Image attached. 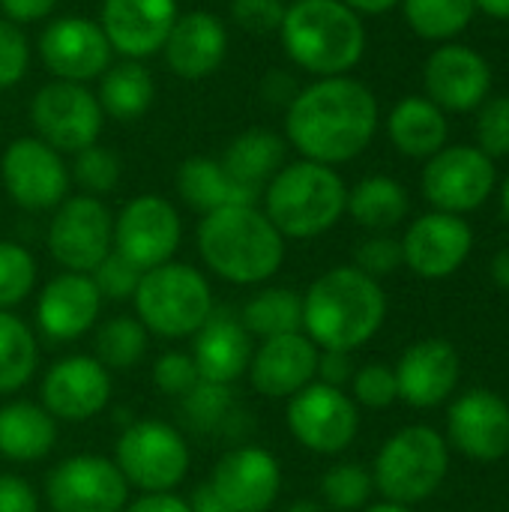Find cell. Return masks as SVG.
<instances>
[{
  "label": "cell",
  "mask_w": 509,
  "mask_h": 512,
  "mask_svg": "<svg viewBox=\"0 0 509 512\" xmlns=\"http://www.w3.org/2000/svg\"><path fill=\"white\" fill-rule=\"evenodd\" d=\"M378 120V99L363 81L351 75L315 78L285 108V141L300 159L336 168L372 144Z\"/></svg>",
  "instance_id": "6da1fadb"
},
{
  "label": "cell",
  "mask_w": 509,
  "mask_h": 512,
  "mask_svg": "<svg viewBox=\"0 0 509 512\" xmlns=\"http://www.w3.org/2000/svg\"><path fill=\"white\" fill-rule=\"evenodd\" d=\"M387 321V294L354 264L321 273L303 294V333L321 351L354 354Z\"/></svg>",
  "instance_id": "7a4b0ae2"
},
{
  "label": "cell",
  "mask_w": 509,
  "mask_h": 512,
  "mask_svg": "<svg viewBox=\"0 0 509 512\" xmlns=\"http://www.w3.org/2000/svg\"><path fill=\"white\" fill-rule=\"evenodd\" d=\"M198 252L204 267L231 285H264L285 264V237L258 204H234L201 216Z\"/></svg>",
  "instance_id": "3957f363"
},
{
  "label": "cell",
  "mask_w": 509,
  "mask_h": 512,
  "mask_svg": "<svg viewBox=\"0 0 509 512\" xmlns=\"http://www.w3.org/2000/svg\"><path fill=\"white\" fill-rule=\"evenodd\" d=\"M279 42L285 57L315 78L351 75L366 54V27L342 0H291Z\"/></svg>",
  "instance_id": "277c9868"
},
{
  "label": "cell",
  "mask_w": 509,
  "mask_h": 512,
  "mask_svg": "<svg viewBox=\"0 0 509 512\" xmlns=\"http://www.w3.org/2000/svg\"><path fill=\"white\" fill-rule=\"evenodd\" d=\"M261 198L264 216L285 240H315L345 216L348 186L336 168L297 159L276 171Z\"/></svg>",
  "instance_id": "5b68a950"
},
{
  "label": "cell",
  "mask_w": 509,
  "mask_h": 512,
  "mask_svg": "<svg viewBox=\"0 0 509 512\" xmlns=\"http://www.w3.org/2000/svg\"><path fill=\"white\" fill-rule=\"evenodd\" d=\"M132 306L144 330L162 339H192L216 309L207 276L183 261L144 270Z\"/></svg>",
  "instance_id": "8992f818"
},
{
  "label": "cell",
  "mask_w": 509,
  "mask_h": 512,
  "mask_svg": "<svg viewBox=\"0 0 509 512\" xmlns=\"http://www.w3.org/2000/svg\"><path fill=\"white\" fill-rule=\"evenodd\" d=\"M450 447L432 426H405L375 456L372 483L390 504L414 507L429 501L447 480Z\"/></svg>",
  "instance_id": "52a82bcc"
},
{
  "label": "cell",
  "mask_w": 509,
  "mask_h": 512,
  "mask_svg": "<svg viewBox=\"0 0 509 512\" xmlns=\"http://www.w3.org/2000/svg\"><path fill=\"white\" fill-rule=\"evenodd\" d=\"M189 441L162 420L132 423L114 447V465L129 483V489L147 492H174L189 474Z\"/></svg>",
  "instance_id": "ba28073f"
},
{
  "label": "cell",
  "mask_w": 509,
  "mask_h": 512,
  "mask_svg": "<svg viewBox=\"0 0 509 512\" xmlns=\"http://www.w3.org/2000/svg\"><path fill=\"white\" fill-rule=\"evenodd\" d=\"M30 120L36 138H42L57 153H78L99 141L105 114L96 93L75 81H48L30 99Z\"/></svg>",
  "instance_id": "9c48e42d"
},
{
  "label": "cell",
  "mask_w": 509,
  "mask_h": 512,
  "mask_svg": "<svg viewBox=\"0 0 509 512\" xmlns=\"http://www.w3.org/2000/svg\"><path fill=\"white\" fill-rule=\"evenodd\" d=\"M285 423L303 450L318 456H339L357 441L360 408L351 393L312 381L288 399Z\"/></svg>",
  "instance_id": "30bf717a"
},
{
  "label": "cell",
  "mask_w": 509,
  "mask_h": 512,
  "mask_svg": "<svg viewBox=\"0 0 509 512\" xmlns=\"http://www.w3.org/2000/svg\"><path fill=\"white\" fill-rule=\"evenodd\" d=\"M420 186L435 210L465 216L471 210H480L492 198L498 186L495 159L486 156L480 147L447 144L444 150L426 159Z\"/></svg>",
  "instance_id": "8fae6325"
},
{
  "label": "cell",
  "mask_w": 509,
  "mask_h": 512,
  "mask_svg": "<svg viewBox=\"0 0 509 512\" xmlns=\"http://www.w3.org/2000/svg\"><path fill=\"white\" fill-rule=\"evenodd\" d=\"M114 249V216L102 198L69 195L54 207L48 252L66 273H93Z\"/></svg>",
  "instance_id": "7c38bea8"
},
{
  "label": "cell",
  "mask_w": 509,
  "mask_h": 512,
  "mask_svg": "<svg viewBox=\"0 0 509 512\" xmlns=\"http://www.w3.org/2000/svg\"><path fill=\"white\" fill-rule=\"evenodd\" d=\"M0 183L21 210L45 213L69 198L72 174L63 153H57L36 135H24L9 141V147L3 150Z\"/></svg>",
  "instance_id": "4fadbf2b"
},
{
  "label": "cell",
  "mask_w": 509,
  "mask_h": 512,
  "mask_svg": "<svg viewBox=\"0 0 509 512\" xmlns=\"http://www.w3.org/2000/svg\"><path fill=\"white\" fill-rule=\"evenodd\" d=\"M45 501L51 512H123L129 504V483L114 459L78 453L48 471Z\"/></svg>",
  "instance_id": "5bb4252c"
},
{
  "label": "cell",
  "mask_w": 509,
  "mask_h": 512,
  "mask_svg": "<svg viewBox=\"0 0 509 512\" xmlns=\"http://www.w3.org/2000/svg\"><path fill=\"white\" fill-rule=\"evenodd\" d=\"M180 240V213L162 195H135L114 216V252H120L138 270H153L174 261Z\"/></svg>",
  "instance_id": "9a60e30c"
},
{
  "label": "cell",
  "mask_w": 509,
  "mask_h": 512,
  "mask_svg": "<svg viewBox=\"0 0 509 512\" xmlns=\"http://www.w3.org/2000/svg\"><path fill=\"white\" fill-rule=\"evenodd\" d=\"M111 390V372L93 354H69L45 372L39 405L60 423H87L105 411Z\"/></svg>",
  "instance_id": "2e32d148"
},
{
  "label": "cell",
  "mask_w": 509,
  "mask_h": 512,
  "mask_svg": "<svg viewBox=\"0 0 509 512\" xmlns=\"http://www.w3.org/2000/svg\"><path fill=\"white\" fill-rule=\"evenodd\" d=\"M39 57L57 81L87 84L111 66V45L99 21L87 15H60L39 33Z\"/></svg>",
  "instance_id": "e0dca14e"
},
{
  "label": "cell",
  "mask_w": 509,
  "mask_h": 512,
  "mask_svg": "<svg viewBox=\"0 0 509 512\" xmlns=\"http://www.w3.org/2000/svg\"><path fill=\"white\" fill-rule=\"evenodd\" d=\"M471 249H474V231L465 222V216H453L441 210L417 216L402 237L405 267L426 282L450 279L456 270H462Z\"/></svg>",
  "instance_id": "ac0fdd59"
},
{
  "label": "cell",
  "mask_w": 509,
  "mask_h": 512,
  "mask_svg": "<svg viewBox=\"0 0 509 512\" xmlns=\"http://www.w3.org/2000/svg\"><path fill=\"white\" fill-rule=\"evenodd\" d=\"M207 483L228 512H267L282 492V465L270 450L240 444L216 462Z\"/></svg>",
  "instance_id": "d6986e66"
},
{
  "label": "cell",
  "mask_w": 509,
  "mask_h": 512,
  "mask_svg": "<svg viewBox=\"0 0 509 512\" xmlns=\"http://www.w3.org/2000/svg\"><path fill=\"white\" fill-rule=\"evenodd\" d=\"M450 444L474 462H498L509 453V402L495 390L474 387L450 402Z\"/></svg>",
  "instance_id": "ffe728a7"
},
{
  "label": "cell",
  "mask_w": 509,
  "mask_h": 512,
  "mask_svg": "<svg viewBox=\"0 0 509 512\" xmlns=\"http://www.w3.org/2000/svg\"><path fill=\"white\" fill-rule=\"evenodd\" d=\"M393 372L399 399L417 411H429L453 399L462 375V360L450 339L429 336L408 345Z\"/></svg>",
  "instance_id": "44dd1931"
},
{
  "label": "cell",
  "mask_w": 509,
  "mask_h": 512,
  "mask_svg": "<svg viewBox=\"0 0 509 512\" xmlns=\"http://www.w3.org/2000/svg\"><path fill=\"white\" fill-rule=\"evenodd\" d=\"M426 99L441 111H474L492 93L489 60L468 45H441L423 66Z\"/></svg>",
  "instance_id": "7402d4cb"
},
{
  "label": "cell",
  "mask_w": 509,
  "mask_h": 512,
  "mask_svg": "<svg viewBox=\"0 0 509 512\" xmlns=\"http://www.w3.org/2000/svg\"><path fill=\"white\" fill-rule=\"evenodd\" d=\"M177 15V0H102L99 27L111 51L126 60H144L162 54Z\"/></svg>",
  "instance_id": "603a6c76"
},
{
  "label": "cell",
  "mask_w": 509,
  "mask_h": 512,
  "mask_svg": "<svg viewBox=\"0 0 509 512\" xmlns=\"http://www.w3.org/2000/svg\"><path fill=\"white\" fill-rule=\"evenodd\" d=\"M321 348L306 333L273 336L255 345L249 360V384L267 399H291L318 375Z\"/></svg>",
  "instance_id": "cb8c5ba5"
},
{
  "label": "cell",
  "mask_w": 509,
  "mask_h": 512,
  "mask_svg": "<svg viewBox=\"0 0 509 512\" xmlns=\"http://www.w3.org/2000/svg\"><path fill=\"white\" fill-rule=\"evenodd\" d=\"M102 297L87 273H60L36 297V327L48 342H75L96 330Z\"/></svg>",
  "instance_id": "d4e9b609"
},
{
  "label": "cell",
  "mask_w": 509,
  "mask_h": 512,
  "mask_svg": "<svg viewBox=\"0 0 509 512\" xmlns=\"http://www.w3.org/2000/svg\"><path fill=\"white\" fill-rule=\"evenodd\" d=\"M162 57L168 69L183 81H204L216 75L228 57L225 21L207 9L180 12L165 39Z\"/></svg>",
  "instance_id": "484cf974"
},
{
  "label": "cell",
  "mask_w": 509,
  "mask_h": 512,
  "mask_svg": "<svg viewBox=\"0 0 509 512\" xmlns=\"http://www.w3.org/2000/svg\"><path fill=\"white\" fill-rule=\"evenodd\" d=\"M255 351V339L246 333L240 315L231 309H213L204 327L192 336V360L198 366L201 381L210 384H234L246 375Z\"/></svg>",
  "instance_id": "4316f807"
},
{
  "label": "cell",
  "mask_w": 509,
  "mask_h": 512,
  "mask_svg": "<svg viewBox=\"0 0 509 512\" xmlns=\"http://www.w3.org/2000/svg\"><path fill=\"white\" fill-rule=\"evenodd\" d=\"M177 192L183 204L198 210L201 216L222 210V207H234V204H258L261 198L258 192L237 183L222 165V159H213V156L183 159L177 168Z\"/></svg>",
  "instance_id": "83f0119b"
},
{
  "label": "cell",
  "mask_w": 509,
  "mask_h": 512,
  "mask_svg": "<svg viewBox=\"0 0 509 512\" xmlns=\"http://www.w3.org/2000/svg\"><path fill=\"white\" fill-rule=\"evenodd\" d=\"M57 444V420L39 405L12 399L0 405V456L6 462H42Z\"/></svg>",
  "instance_id": "f1b7e54d"
},
{
  "label": "cell",
  "mask_w": 509,
  "mask_h": 512,
  "mask_svg": "<svg viewBox=\"0 0 509 512\" xmlns=\"http://www.w3.org/2000/svg\"><path fill=\"white\" fill-rule=\"evenodd\" d=\"M387 135L402 156L429 159L447 147V114L426 96H408L393 105L387 117Z\"/></svg>",
  "instance_id": "f546056e"
},
{
  "label": "cell",
  "mask_w": 509,
  "mask_h": 512,
  "mask_svg": "<svg viewBox=\"0 0 509 512\" xmlns=\"http://www.w3.org/2000/svg\"><path fill=\"white\" fill-rule=\"evenodd\" d=\"M285 156H288L285 135L264 129V126H252V129L240 132L237 138H231V144L222 153V165L228 168V174L237 183H243L246 189L261 195L264 186L285 165Z\"/></svg>",
  "instance_id": "4dcf8cb0"
},
{
  "label": "cell",
  "mask_w": 509,
  "mask_h": 512,
  "mask_svg": "<svg viewBox=\"0 0 509 512\" xmlns=\"http://www.w3.org/2000/svg\"><path fill=\"white\" fill-rule=\"evenodd\" d=\"M96 99H99V108L105 117L132 123L150 111V105L156 99V81L141 60L123 57L120 63H111L99 75Z\"/></svg>",
  "instance_id": "1f68e13d"
},
{
  "label": "cell",
  "mask_w": 509,
  "mask_h": 512,
  "mask_svg": "<svg viewBox=\"0 0 509 512\" xmlns=\"http://www.w3.org/2000/svg\"><path fill=\"white\" fill-rule=\"evenodd\" d=\"M408 210H411V198L405 186L387 174L363 177L348 189L345 213L372 234H390L396 225L405 222Z\"/></svg>",
  "instance_id": "d6a6232c"
},
{
  "label": "cell",
  "mask_w": 509,
  "mask_h": 512,
  "mask_svg": "<svg viewBox=\"0 0 509 512\" xmlns=\"http://www.w3.org/2000/svg\"><path fill=\"white\" fill-rule=\"evenodd\" d=\"M240 321L246 333L258 342L303 333V294L291 288H261L246 300Z\"/></svg>",
  "instance_id": "836d02e7"
},
{
  "label": "cell",
  "mask_w": 509,
  "mask_h": 512,
  "mask_svg": "<svg viewBox=\"0 0 509 512\" xmlns=\"http://www.w3.org/2000/svg\"><path fill=\"white\" fill-rule=\"evenodd\" d=\"M39 366V345L27 321L0 312V396H12L30 384Z\"/></svg>",
  "instance_id": "e575fe53"
},
{
  "label": "cell",
  "mask_w": 509,
  "mask_h": 512,
  "mask_svg": "<svg viewBox=\"0 0 509 512\" xmlns=\"http://www.w3.org/2000/svg\"><path fill=\"white\" fill-rule=\"evenodd\" d=\"M150 333L135 315H114L102 324H96L93 333V357L108 372H129L135 369L147 354Z\"/></svg>",
  "instance_id": "d590c367"
},
{
  "label": "cell",
  "mask_w": 509,
  "mask_h": 512,
  "mask_svg": "<svg viewBox=\"0 0 509 512\" xmlns=\"http://www.w3.org/2000/svg\"><path fill=\"white\" fill-rule=\"evenodd\" d=\"M402 12L420 39L447 42L471 24L477 6L474 0H402Z\"/></svg>",
  "instance_id": "8d00e7d4"
},
{
  "label": "cell",
  "mask_w": 509,
  "mask_h": 512,
  "mask_svg": "<svg viewBox=\"0 0 509 512\" xmlns=\"http://www.w3.org/2000/svg\"><path fill=\"white\" fill-rule=\"evenodd\" d=\"M180 414L186 426L198 435H219L234 420V393L228 384H210L198 381L183 399Z\"/></svg>",
  "instance_id": "74e56055"
},
{
  "label": "cell",
  "mask_w": 509,
  "mask_h": 512,
  "mask_svg": "<svg viewBox=\"0 0 509 512\" xmlns=\"http://www.w3.org/2000/svg\"><path fill=\"white\" fill-rule=\"evenodd\" d=\"M375 492L372 471L357 462H339L321 477V501L336 512H360L369 507Z\"/></svg>",
  "instance_id": "f35d334b"
},
{
  "label": "cell",
  "mask_w": 509,
  "mask_h": 512,
  "mask_svg": "<svg viewBox=\"0 0 509 512\" xmlns=\"http://www.w3.org/2000/svg\"><path fill=\"white\" fill-rule=\"evenodd\" d=\"M69 174L81 186V195L102 198V195L117 189L120 174H123V162H120V156L114 150H108V147H102L96 141V144L75 153V162H72Z\"/></svg>",
  "instance_id": "ab89813d"
},
{
  "label": "cell",
  "mask_w": 509,
  "mask_h": 512,
  "mask_svg": "<svg viewBox=\"0 0 509 512\" xmlns=\"http://www.w3.org/2000/svg\"><path fill=\"white\" fill-rule=\"evenodd\" d=\"M36 285V258L12 240H0V312L21 306Z\"/></svg>",
  "instance_id": "60d3db41"
},
{
  "label": "cell",
  "mask_w": 509,
  "mask_h": 512,
  "mask_svg": "<svg viewBox=\"0 0 509 512\" xmlns=\"http://www.w3.org/2000/svg\"><path fill=\"white\" fill-rule=\"evenodd\" d=\"M351 399L357 408H372L384 411L393 402H399V387H396V372L387 363H366L354 372L351 378Z\"/></svg>",
  "instance_id": "b9f144b4"
},
{
  "label": "cell",
  "mask_w": 509,
  "mask_h": 512,
  "mask_svg": "<svg viewBox=\"0 0 509 512\" xmlns=\"http://www.w3.org/2000/svg\"><path fill=\"white\" fill-rule=\"evenodd\" d=\"M141 273L132 261H126L120 252H108L105 261L90 273L96 291L102 300H111V303H123V300H132L135 291H138V282H141Z\"/></svg>",
  "instance_id": "7bdbcfd3"
},
{
  "label": "cell",
  "mask_w": 509,
  "mask_h": 512,
  "mask_svg": "<svg viewBox=\"0 0 509 512\" xmlns=\"http://www.w3.org/2000/svg\"><path fill=\"white\" fill-rule=\"evenodd\" d=\"M477 147L498 159L509 156V96H489L477 114Z\"/></svg>",
  "instance_id": "ee69618b"
},
{
  "label": "cell",
  "mask_w": 509,
  "mask_h": 512,
  "mask_svg": "<svg viewBox=\"0 0 509 512\" xmlns=\"http://www.w3.org/2000/svg\"><path fill=\"white\" fill-rule=\"evenodd\" d=\"M198 381H201L198 366H195L192 354H186V351H165V354L153 363V387H156L162 396L183 399Z\"/></svg>",
  "instance_id": "f6af8a7d"
},
{
  "label": "cell",
  "mask_w": 509,
  "mask_h": 512,
  "mask_svg": "<svg viewBox=\"0 0 509 512\" xmlns=\"http://www.w3.org/2000/svg\"><path fill=\"white\" fill-rule=\"evenodd\" d=\"M402 264V240L390 234H372L354 249V267L378 282L384 276H393Z\"/></svg>",
  "instance_id": "bcb514c9"
},
{
  "label": "cell",
  "mask_w": 509,
  "mask_h": 512,
  "mask_svg": "<svg viewBox=\"0 0 509 512\" xmlns=\"http://www.w3.org/2000/svg\"><path fill=\"white\" fill-rule=\"evenodd\" d=\"M30 69V42H27V33L0 18V90H9L15 84L24 81Z\"/></svg>",
  "instance_id": "7dc6e473"
},
{
  "label": "cell",
  "mask_w": 509,
  "mask_h": 512,
  "mask_svg": "<svg viewBox=\"0 0 509 512\" xmlns=\"http://www.w3.org/2000/svg\"><path fill=\"white\" fill-rule=\"evenodd\" d=\"M285 9V0H231V21L255 36L279 33Z\"/></svg>",
  "instance_id": "c3c4849f"
},
{
  "label": "cell",
  "mask_w": 509,
  "mask_h": 512,
  "mask_svg": "<svg viewBox=\"0 0 509 512\" xmlns=\"http://www.w3.org/2000/svg\"><path fill=\"white\" fill-rule=\"evenodd\" d=\"M0 512H39L36 489L18 474H0Z\"/></svg>",
  "instance_id": "681fc988"
},
{
  "label": "cell",
  "mask_w": 509,
  "mask_h": 512,
  "mask_svg": "<svg viewBox=\"0 0 509 512\" xmlns=\"http://www.w3.org/2000/svg\"><path fill=\"white\" fill-rule=\"evenodd\" d=\"M357 366H354V357L348 351H321L318 354V375L315 381L327 384V387H339L345 390L354 378Z\"/></svg>",
  "instance_id": "f907efd6"
},
{
  "label": "cell",
  "mask_w": 509,
  "mask_h": 512,
  "mask_svg": "<svg viewBox=\"0 0 509 512\" xmlns=\"http://www.w3.org/2000/svg\"><path fill=\"white\" fill-rule=\"evenodd\" d=\"M60 0H0V12L6 21L12 24H33V21H45Z\"/></svg>",
  "instance_id": "816d5d0a"
},
{
  "label": "cell",
  "mask_w": 509,
  "mask_h": 512,
  "mask_svg": "<svg viewBox=\"0 0 509 512\" xmlns=\"http://www.w3.org/2000/svg\"><path fill=\"white\" fill-rule=\"evenodd\" d=\"M123 512H192L189 501L174 492H147L138 501L126 504Z\"/></svg>",
  "instance_id": "f5cc1de1"
},
{
  "label": "cell",
  "mask_w": 509,
  "mask_h": 512,
  "mask_svg": "<svg viewBox=\"0 0 509 512\" xmlns=\"http://www.w3.org/2000/svg\"><path fill=\"white\" fill-rule=\"evenodd\" d=\"M261 90H264V99H273V102H279V105H285V108H288V102L297 96L294 81H291L288 75H282V72H270V75L264 78Z\"/></svg>",
  "instance_id": "db71d44e"
},
{
  "label": "cell",
  "mask_w": 509,
  "mask_h": 512,
  "mask_svg": "<svg viewBox=\"0 0 509 512\" xmlns=\"http://www.w3.org/2000/svg\"><path fill=\"white\" fill-rule=\"evenodd\" d=\"M189 510L192 512H228L225 510V504L219 501V495L213 492V486H210V483H201V486L192 492V498H189Z\"/></svg>",
  "instance_id": "11a10c76"
},
{
  "label": "cell",
  "mask_w": 509,
  "mask_h": 512,
  "mask_svg": "<svg viewBox=\"0 0 509 512\" xmlns=\"http://www.w3.org/2000/svg\"><path fill=\"white\" fill-rule=\"evenodd\" d=\"M348 9H354L357 15H384L396 6H402V0H342Z\"/></svg>",
  "instance_id": "9f6ffc18"
},
{
  "label": "cell",
  "mask_w": 509,
  "mask_h": 512,
  "mask_svg": "<svg viewBox=\"0 0 509 512\" xmlns=\"http://www.w3.org/2000/svg\"><path fill=\"white\" fill-rule=\"evenodd\" d=\"M492 279L501 291L509 294V246H504L495 258H492Z\"/></svg>",
  "instance_id": "6f0895ef"
},
{
  "label": "cell",
  "mask_w": 509,
  "mask_h": 512,
  "mask_svg": "<svg viewBox=\"0 0 509 512\" xmlns=\"http://www.w3.org/2000/svg\"><path fill=\"white\" fill-rule=\"evenodd\" d=\"M474 6H477L480 12H486L489 18L509 21V0H474Z\"/></svg>",
  "instance_id": "680465c9"
},
{
  "label": "cell",
  "mask_w": 509,
  "mask_h": 512,
  "mask_svg": "<svg viewBox=\"0 0 509 512\" xmlns=\"http://www.w3.org/2000/svg\"><path fill=\"white\" fill-rule=\"evenodd\" d=\"M285 512H327V507L318 504V501H312V498H300V501L288 504V510Z\"/></svg>",
  "instance_id": "91938a15"
},
{
  "label": "cell",
  "mask_w": 509,
  "mask_h": 512,
  "mask_svg": "<svg viewBox=\"0 0 509 512\" xmlns=\"http://www.w3.org/2000/svg\"><path fill=\"white\" fill-rule=\"evenodd\" d=\"M363 512H411V507H402V504H390V501H381V504H372Z\"/></svg>",
  "instance_id": "94428289"
},
{
  "label": "cell",
  "mask_w": 509,
  "mask_h": 512,
  "mask_svg": "<svg viewBox=\"0 0 509 512\" xmlns=\"http://www.w3.org/2000/svg\"><path fill=\"white\" fill-rule=\"evenodd\" d=\"M501 210H504V216L509 219V174L507 180H504V186H501Z\"/></svg>",
  "instance_id": "6125c7cd"
}]
</instances>
